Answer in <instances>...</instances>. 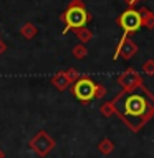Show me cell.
I'll list each match as a JSON object with an SVG mask.
<instances>
[{
  "label": "cell",
  "instance_id": "1",
  "mask_svg": "<svg viewBox=\"0 0 154 158\" xmlns=\"http://www.w3.org/2000/svg\"><path fill=\"white\" fill-rule=\"evenodd\" d=\"M114 113L131 131H139L154 117V95L144 85L131 92L123 90L111 100Z\"/></svg>",
  "mask_w": 154,
  "mask_h": 158
},
{
  "label": "cell",
  "instance_id": "2",
  "mask_svg": "<svg viewBox=\"0 0 154 158\" xmlns=\"http://www.w3.org/2000/svg\"><path fill=\"white\" fill-rule=\"evenodd\" d=\"M91 20V14L86 10L83 0H71L70 5L61 14V22L65 23L63 33H68V30H76V28L86 27L88 22Z\"/></svg>",
  "mask_w": 154,
  "mask_h": 158
},
{
  "label": "cell",
  "instance_id": "3",
  "mask_svg": "<svg viewBox=\"0 0 154 158\" xmlns=\"http://www.w3.org/2000/svg\"><path fill=\"white\" fill-rule=\"evenodd\" d=\"M96 85L95 80L89 77H80L78 80L73 82L71 87V93L76 100H80L81 103H88V102L95 100V93H96Z\"/></svg>",
  "mask_w": 154,
  "mask_h": 158
},
{
  "label": "cell",
  "instance_id": "4",
  "mask_svg": "<svg viewBox=\"0 0 154 158\" xmlns=\"http://www.w3.org/2000/svg\"><path fill=\"white\" fill-rule=\"evenodd\" d=\"M118 25L123 28V32L131 35V33L138 32L141 27H143V22H141V15L136 8H128L121 15L118 17Z\"/></svg>",
  "mask_w": 154,
  "mask_h": 158
},
{
  "label": "cell",
  "instance_id": "5",
  "mask_svg": "<svg viewBox=\"0 0 154 158\" xmlns=\"http://www.w3.org/2000/svg\"><path fill=\"white\" fill-rule=\"evenodd\" d=\"M136 53H138V45L131 40L128 33H124V35L121 37V40L118 42V47H116V50H114L113 58L118 60V58L121 57V58H124V60H131V58H134Z\"/></svg>",
  "mask_w": 154,
  "mask_h": 158
},
{
  "label": "cell",
  "instance_id": "6",
  "mask_svg": "<svg viewBox=\"0 0 154 158\" xmlns=\"http://www.w3.org/2000/svg\"><path fill=\"white\" fill-rule=\"evenodd\" d=\"M118 83L123 87V90L126 92H131V90H136L143 85V78L134 68H128L124 70L121 75H118Z\"/></svg>",
  "mask_w": 154,
  "mask_h": 158
},
{
  "label": "cell",
  "instance_id": "7",
  "mask_svg": "<svg viewBox=\"0 0 154 158\" xmlns=\"http://www.w3.org/2000/svg\"><path fill=\"white\" fill-rule=\"evenodd\" d=\"M30 145H32V148L35 150L40 156H45V155H48V153L53 150V147H55V142L48 136V133L46 131H38L37 136L30 142Z\"/></svg>",
  "mask_w": 154,
  "mask_h": 158
},
{
  "label": "cell",
  "instance_id": "8",
  "mask_svg": "<svg viewBox=\"0 0 154 158\" xmlns=\"http://www.w3.org/2000/svg\"><path fill=\"white\" fill-rule=\"evenodd\" d=\"M51 83H53L60 92H65L66 88L71 85V82L68 80V77H66L65 72H58V73H55L53 77H51Z\"/></svg>",
  "mask_w": 154,
  "mask_h": 158
},
{
  "label": "cell",
  "instance_id": "9",
  "mask_svg": "<svg viewBox=\"0 0 154 158\" xmlns=\"http://www.w3.org/2000/svg\"><path fill=\"white\" fill-rule=\"evenodd\" d=\"M139 15H141V22H143V27L149 28V30H152L154 28V12H151L149 8L146 7H141L139 8Z\"/></svg>",
  "mask_w": 154,
  "mask_h": 158
},
{
  "label": "cell",
  "instance_id": "10",
  "mask_svg": "<svg viewBox=\"0 0 154 158\" xmlns=\"http://www.w3.org/2000/svg\"><path fill=\"white\" fill-rule=\"evenodd\" d=\"M38 33V28L33 25L32 22H27L22 25V28H20V35L23 38H27V40H32V38H35Z\"/></svg>",
  "mask_w": 154,
  "mask_h": 158
},
{
  "label": "cell",
  "instance_id": "11",
  "mask_svg": "<svg viewBox=\"0 0 154 158\" xmlns=\"http://www.w3.org/2000/svg\"><path fill=\"white\" fill-rule=\"evenodd\" d=\"M75 35H76V38L80 40V44H85V45H86L89 40H93V32L89 30L88 27L76 28V30H75Z\"/></svg>",
  "mask_w": 154,
  "mask_h": 158
},
{
  "label": "cell",
  "instance_id": "12",
  "mask_svg": "<svg viewBox=\"0 0 154 158\" xmlns=\"http://www.w3.org/2000/svg\"><path fill=\"white\" fill-rule=\"evenodd\" d=\"M98 152L103 153V155H109V153L114 152V143L111 142V140H108V138L101 140V142L98 143Z\"/></svg>",
  "mask_w": 154,
  "mask_h": 158
},
{
  "label": "cell",
  "instance_id": "13",
  "mask_svg": "<svg viewBox=\"0 0 154 158\" xmlns=\"http://www.w3.org/2000/svg\"><path fill=\"white\" fill-rule=\"evenodd\" d=\"M71 53H73V57L76 58V60H83V58L88 55V48H86L85 44H78V45H75L73 48H71Z\"/></svg>",
  "mask_w": 154,
  "mask_h": 158
},
{
  "label": "cell",
  "instance_id": "14",
  "mask_svg": "<svg viewBox=\"0 0 154 158\" xmlns=\"http://www.w3.org/2000/svg\"><path fill=\"white\" fill-rule=\"evenodd\" d=\"M101 113L105 115V117H111V115H114V106L111 102H105V103L101 105Z\"/></svg>",
  "mask_w": 154,
  "mask_h": 158
},
{
  "label": "cell",
  "instance_id": "15",
  "mask_svg": "<svg viewBox=\"0 0 154 158\" xmlns=\"http://www.w3.org/2000/svg\"><path fill=\"white\" fill-rule=\"evenodd\" d=\"M143 72L146 75H154V60H148L143 65Z\"/></svg>",
  "mask_w": 154,
  "mask_h": 158
},
{
  "label": "cell",
  "instance_id": "16",
  "mask_svg": "<svg viewBox=\"0 0 154 158\" xmlns=\"http://www.w3.org/2000/svg\"><path fill=\"white\" fill-rule=\"evenodd\" d=\"M65 73H66V77H68V80H70L71 83H73L75 80H78V78H80V73H78V72L75 70V68H68V70L65 72Z\"/></svg>",
  "mask_w": 154,
  "mask_h": 158
},
{
  "label": "cell",
  "instance_id": "17",
  "mask_svg": "<svg viewBox=\"0 0 154 158\" xmlns=\"http://www.w3.org/2000/svg\"><path fill=\"white\" fill-rule=\"evenodd\" d=\"M106 95V87L105 85H96V93H95V98H103Z\"/></svg>",
  "mask_w": 154,
  "mask_h": 158
},
{
  "label": "cell",
  "instance_id": "18",
  "mask_svg": "<svg viewBox=\"0 0 154 158\" xmlns=\"http://www.w3.org/2000/svg\"><path fill=\"white\" fill-rule=\"evenodd\" d=\"M5 52H7V44L2 40V38H0V55L5 53Z\"/></svg>",
  "mask_w": 154,
  "mask_h": 158
},
{
  "label": "cell",
  "instance_id": "19",
  "mask_svg": "<svg viewBox=\"0 0 154 158\" xmlns=\"http://www.w3.org/2000/svg\"><path fill=\"white\" fill-rule=\"evenodd\" d=\"M0 158H3V153L2 152H0Z\"/></svg>",
  "mask_w": 154,
  "mask_h": 158
}]
</instances>
